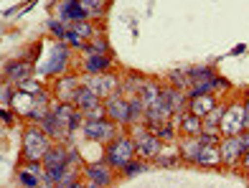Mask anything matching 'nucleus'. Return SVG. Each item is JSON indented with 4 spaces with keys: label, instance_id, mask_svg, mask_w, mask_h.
<instances>
[{
    "label": "nucleus",
    "instance_id": "3",
    "mask_svg": "<svg viewBox=\"0 0 249 188\" xmlns=\"http://www.w3.org/2000/svg\"><path fill=\"white\" fill-rule=\"evenodd\" d=\"M82 132L84 137L97 140V142H109L112 137H117V125L112 120L102 117V120H84L82 122Z\"/></svg>",
    "mask_w": 249,
    "mask_h": 188
},
{
    "label": "nucleus",
    "instance_id": "4",
    "mask_svg": "<svg viewBox=\"0 0 249 188\" xmlns=\"http://www.w3.org/2000/svg\"><path fill=\"white\" fill-rule=\"evenodd\" d=\"M105 117L112 120L115 125H130V102L124 97H120V92L109 94L105 99Z\"/></svg>",
    "mask_w": 249,
    "mask_h": 188
},
{
    "label": "nucleus",
    "instance_id": "2",
    "mask_svg": "<svg viewBox=\"0 0 249 188\" xmlns=\"http://www.w3.org/2000/svg\"><path fill=\"white\" fill-rule=\"evenodd\" d=\"M51 140L41 127H28L23 132V158L26 163H41L43 155L49 153Z\"/></svg>",
    "mask_w": 249,
    "mask_h": 188
},
{
    "label": "nucleus",
    "instance_id": "20",
    "mask_svg": "<svg viewBox=\"0 0 249 188\" xmlns=\"http://www.w3.org/2000/svg\"><path fill=\"white\" fill-rule=\"evenodd\" d=\"M31 71H33V66L28 61H10L5 66V74L10 76V79H18V82H26L31 76Z\"/></svg>",
    "mask_w": 249,
    "mask_h": 188
},
{
    "label": "nucleus",
    "instance_id": "7",
    "mask_svg": "<svg viewBox=\"0 0 249 188\" xmlns=\"http://www.w3.org/2000/svg\"><path fill=\"white\" fill-rule=\"evenodd\" d=\"M244 140H242V135H231V137H221V142H219V153H221V163H226V165H231V163H236L242 155H244Z\"/></svg>",
    "mask_w": 249,
    "mask_h": 188
},
{
    "label": "nucleus",
    "instance_id": "35",
    "mask_svg": "<svg viewBox=\"0 0 249 188\" xmlns=\"http://www.w3.org/2000/svg\"><path fill=\"white\" fill-rule=\"evenodd\" d=\"M0 120H5V122H10V112H8V109H0Z\"/></svg>",
    "mask_w": 249,
    "mask_h": 188
},
{
    "label": "nucleus",
    "instance_id": "28",
    "mask_svg": "<svg viewBox=\"0 0 249 188\" xmlns=\"http://www.w3.org/2000/svg\"><path fill=\"white\" fill-rule=\"evenodd\" d=\"M171 82L176 84V89H180V92H186V86L194 84V82H191V76L183 74V71H173V74H171Z\"/></svg>",
    "mask_w": 249,
    "mask_h": 188
},
{
    "label": "nucleus",
    "instance_id": "15",
    "mask_svg": "<svg viewBox=\"0 0 249 188\" xmlns=\"http://www.w3.org/2000/svg\"><path fill=\"white\" fill-rule=\"evenodd\" d=\"M84 173L89 175V181H92V183H99L102 188L112 183V168H109V165H107L105 160H99V163H89L87 168H84Z\"/></svg>",
    "mask_w": 249,
    "mask_h": 188
},
{
    "label": "nucleus",
    "instance_id": "23",
    "mask_svg": "<svg viewBox=\"0 0 249 188\" xmlns=\"http://www.w3.org/2000/svg\"><path fill=\"white\" fill-rule=\"evenodd\" d=\"M198 150H201V140L198 137H186L183 142H180V153H183V158L188 163H196Z\"/></svg>",
    "mask_w": 249,
    "mask_h": 188
},
{
    "label": "nucleus",
    "instance_id": "18",
    "mask_svg": "<svg viewBox=\"0 0 249 188\" xmlns=\"http://www.w3.org/2000/svg\"><path fill=\"white\" fill-rule=\"evenodd\" d=\"M82 86V79L79 76H64V79H59V86H56V94H59L61 102H69L74 99V92Z\"/></svg>",
    "mask_w": 249,
    "mask_h": 188
},
{
    "label": "nucleus",
    "instance_id": "1",
    "mask_svg": "<svg viewBox=\"0 0 249 188\" xmlns=\"http://www.w3.org/2000/svg\"><path fill=\"white\" fill-rule=\"evenodd\" d=\"M135 158V142L127 135H117L105 145V163L112 171H122Z\"/></svg>",
    "mask_w": 249,
    "mask_h": 188
},
{
    "label": "nucleus",
    "instance_id": "33",
    "mask_svg": "<svg viewBox=\"0 0 249 188\" xmlns=\"http://www.w3.org/2000/svg\"><path fill=\"white\" fill-rule=\"evenodd\" d=\"M155 163H158V165H173V163H176V158H160V155H158V158H155Z\"/></svg>",
    "mask_w": 249,
    "mask_h": 188
},
{
    "label": "nucleus",
    "instance_id": "26",
    "mask_svg": "<svg viewBox=\"0 0 249 188\" xmlns=\"http://www.w3.org/2000/svg\"><path fill=\"white\" fill-rule=\"evenodd\" d=\"M188 76H191V82H209V79H213V69H209V66H198V69H191V71H186Z\"/></svg>",
    "mask_w": 249,
    "mask_h": 188
},
{
    "label": "nucleus",
    "instance_id": "8",
    "mask_svg": "<svg viewBox=\"0 0 249 188\" xmlns=\"http://www.w3.org/2000/svg\"><path fill=\"white\" fill-rule=\"evenodd\" d=\"M84 86H89L99 99H107L109 94H115L117 92V76H112V74H94V76H89V79L84 82Z\"/></svg>",
    "mask_w": 249,
    "mask_h": 188
},
{
    "label": "nucleus",
    "instance_id": "9",
    "mask_svg": "<svg viewBox=\"0 0 249 188\" xmlns=\"http://www.w3.org/2000/svg\"><path fill=\"white\" fill-rule=\"evenodd\" d=\"M76 160L74 150H64V148H49V153L43 155V168H69V163Z\"/></svg>",
    "mask_w": 249,
    "mask_h": 188
},
{
    "label": "nucleus",
    "instance_id": "27",
    "mask_svg": "<svg viewBox=\"0 0 249 188\" xmlns=\"http://www.w3.org/2000/svg\"><path fill=\"white\" fill-rule=\"evenodd\" d=\"M84 51H87V53H107L109 46H107V41L102 38V36H94V41H92V43H87Z\"/></svg>",
    "mask_w": 249,
    "mask_h": 188
},
{
    "label": "nucleus",
    "instance_id": "16",
    "mask_svg": "<svg viewBox=\"0 0 249 188\" xmlns=\"http://www.w3.org/2000/svg\"><path fill=\"white\" fill-rule=\"evenodd\" d=\"M213 107H216V99H213V94H198V97H191L188 112L203 120V117H206Z\"/></svg>",
    "mask_w": 249,
    "mask_h": 188
},
{
    "label": "nucleus",
    "instance_id": "13",
    "mask_svg": "<svg viewBox=\"0 0 249 188\" xmlns=\"http://www.w3.org/2000/svg\"><path fill=\"white\" fill-rule=\"evenodd\" d=\"M66 59H69V49H66V43H59V46L51 51V61L43 64L38 71L41 74H59V71H64Z\"/></svg>",
    "mask_w": 249,
    "mask_h": 188
},
{
    "label": "nucleus",
    "instance_id": "5",
    "mask_svg": "<svg viewBox=\"0 0 249 188\" xmlns=\"http://www.w3.org/2000/svg\"><path fill=\"white\" fill-rule=\"evenodd\" d=\"M242 130H244V104H231L229 109H224V115H221L219 135L231 137V135H239Z\"/></svg>",
    "mask_w": 249,
    "mask_h": 188
},
{
    "label": "nucleus",
    "instance_id": "12",
    "mask_svg": "<svg viewBox=\"0 0 249 188\" xmlns=\"http://www.w3.org/2000/svg\"><path fill=\"white\" fill-rule=\"evenodd\" d=\"M176 122H178V130L183 132L186 137H198L201 135V130H203V120L196 117V115H186V112H180L176 115Z\"/></svg>",
    "mask_w": 249,
    "mask_h": 188
},
{
    "label": "nucleus",
    "instance_id": "32",
    "mask_svg": "<svg viewBox=\"0 0 249 188\" xmlns=\"http://www.w3.org/2000/svg\"><path fill=\"white\" fill-rule=\"evenodd\" d=\"M51 31H53V36H56V38L66 41V33H69V28L61 26V20H51Z\"/></svg>",
    "mask_w": 249,
    "mask_h": 188
},
{
    "label": "nucleus",
    "instance_id": "11",
    "mask_svg": "<svg viewBox=\"0 0 249 188\" xmlns=\"http://www.w3.org/2000/svg\"><path fill=\"white\" fill-rule=\"evenodd\" d=\"M43 173H46V168H41V163H26L18 171V181L23 188H38L43 181Z\"/></svg>",
    "mask_w": 249,
    "mask_h": 188
},
{
    "label": "nucleus",
    "instance_id": "19",
    "mask_svg": "<svg viewBox=\"0 0 249 188\" xmlns=\"http://www.w3.org/2000/svg\"><path fill=\"white\" fill-rule=\"evenodd\" d=\"M221 163V153L219 145H201L198 155H196V165H206V168H213V165Z\"/></svg>",
    "mask_w": 249,
    "mask_h": 188
},
{
    "label": "nucleus",
    "instance_id": "34",
    "mask_svg": "<svg viewBox=\"0 0 249 188\" xmlns=\"http://www.w3.org/2000/svg\"><path fill=\"white\" fill-rule=\"evenodd\" d=\"M244 130H249V102L244 104Z\"/></svg>",
    "mask_w": 249,
    "mask_h": 188
},
{
    "label": "nucleus",
    "instance_id": "30",
    "mask_svg": "<svg viewBox=\"0 0 249 188\" xmlns=\"http://www.w3.org/2000/svg\"><path fill=\"white\" fill-rule=\"evenodd\" d=\"M20 92L23 94H41V84L33 79H26V82H20Z\"/></svg>",
    "mask_w": 249,
    "mask_h": 188
},
{
    "label": "nucleus",
    "instance_id": "17",
    "mask_svg": "<svg viewBox=\"0 0 249 188\" xmlns=\"http://www.w3.org/2000/svg\"><path fill=\"white\" fill-rule=\"evenodd\" d=\"M109 69V56L107 53H87V61H84V71L89 76L94 74H105Z\"/></svg>",
    "mask_w": 249,
    "mask_h": 188
},
{
    "label": "nucleus",
    "instance_id": "36",
    "mask_svg": "<svg viewBox=\"0 0 249 188\" xmlns=\"http://www.w3.org/2000/svg\"><path fill=\"white\" fill-rule=\"evenodd\" d=\"M242 160H244V165L249 168V145H247V150H244V155H242Z\"/></svg>",
    "mask_w": 249,
    "mask_h": 188
},
{
    "label": "nucleus",
    "instance_id": "29",
    "mask_svg": "<svg viewBox=\"0 0 249 188\" xmlns=\"http://www.w3.org/2000/svg\"><path fill=\"white\" fill-rule=\"evenodd\" d=\"M124 175H138V173H145V171H148V163H127V165H124Z\"/></svg>",
    "mask_w": 249,
    "mask_h": 188
},
{
    "label": "nucleus",
    "instance_id": "21",
    "mask_svg": "<svg viewBox=\"0 0 249 188\" xmlns=\"http://www.w3.org/2000/svg\"><path fill=\"white\" fill-rule=\"evenodd\" d=\"M158 94H160V86H158L155 82H142V86L138 89V97L142 99L145 107H150L155 99H158Z\"/></svg>",
    "mask_w": 249,
    "mask_h": 188
},
{
    "label": "nucleus",
    "instance_id": "6",
    "mask_svg": "<svg viewBox=\"0 0 249 188\" xmlns=\"http://www.w3.org/2000/svg\"><path fill=\"white\" fill-rule=\"evenodd\" d=\"M132 142H135V155L140 158H155L160 155V140H158L150 130L138 127L132 132Z\"/></svg>",
    "mask_w": 249,
    "mask_h": 188
},
{
    "label": "nucleus",
    "instance_id": "25",
    "mask_svg": "<svg viewBox=\"0 0 249 188\" xmlns=\"http://www.w3.org/2000/svg\"><path fill=\"white\" fill-rule=\"evenodd\" d=\"M150 132L158 137V140H165V142H171L173 137H176V127L171 125V122H163V125H155V127H150Z\"/></svg>",
    "mask_w": 249,
    "mask_h": 188
},
{
    "label": "nucleus",
    "instance_id": "24",
    "mask_svg": "<svg viewBox=\"0 0 249 188\" xmlns=\"http://www.w3.org/2000/svg\"><path fill=\"white\" fill-rule=\"evenodd\" d=\"M79 3H82V8L87 10L89 18H102V16H105L107 0H79Z\"/></svg>",
    "mask_w": 249,
    "mask_h": 188
},
{
    "label": "nucleus",
    "instance_id": "22",
    "mask_svg": "<svg viewBox=\"0 0 249 188\" xmlns=\"http://www.w3.org/2000/svg\"><path fill=\"white\" fill-rule=\"evenodd\" d=\"M69 33H74V36L82 41V46H87V41L94 38V26L89 23V20H82V23H71Z\"/></svg>",
    "mask_w": 249,
    "mask_h": 188
},
{
    "label": "nucleus",
    "instance_id": "31",
    "mask_svg": "<svg viewBox=\"0 0 249 188\" xmlns=\"http://www.w3.org/2000/svg\"><path fill=\"white\" fill-rule=\"evenodd\" d=\"M74 183H76V173H69V171H66V173L61 175V181L56 183L53 188H71Z\"/></svg>",
    "mask_w": 249,
    "mask_h": 188
},
{
    "label": "nucleus",
    "instance_id": "10",
    "mask_svg": "<svg viewBox=\"0 0 249 188\" xmlns=\"http://www.w3.org/2000/svg\"><path fill=\"white\" fill-rule=\"evenodd\" d=\"M59 20L66 26V23H82V20H89L87 10L82 8L79 0H64L61 8H59Z\"/></svg>",
    "mask_w": 249,
    "mask_h": 188
},
{
    "label": "nucleus",
    "instance_id": "14",
    "mask_svg": "<svg viewBox=\"0 0 249 188\" xmlns=\"http://www.w3.org/2000/svg\"><path fill=\"white\" fill-rule=\"evenodd\" d=\"M71 104L79 109V112H89V109H94L97 104H102V99L89 89V86H79V89L74 92V99Z\"/></svg>",
    "mask_w": 249,
    "mask_h": 188
}]
</instances>
